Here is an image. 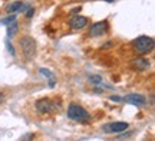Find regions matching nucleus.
<instances>
[{
    "label": "nucleus",
    "instance_id": "obj_9",
    "mask_svg": "<svg viewBox=\"0 0 155 141\" xmlns=\"http://www.w3.org/2000/svg\"><path fill=\"white\" fill-rule=\"evenodd\" d=\"M124 101L129 102V104H132V105H137V107H142L147 104V98L144 95H141V94H129L124 98Z\"/></svg>",
    "mask_w": 155,
    "mask_h": 141
},
{
    "label": "nucleus",
    "instance_id": "obj_10",
    "mask_svg": "<svg viewBox=\"0 0 155 141\" xmlns=\"http://www.w3.org/2000/svg\"><path fill=\"white\" fill-rule=\"evenodd\" d=\"M22 7H23L22 2H13V3H10V5L7 6V12L9 13H15V12L22 10Z\"/></svg>",
    "mask_w": 155,
    "mask_h": 141
},
{
    "label": "nucleus",
    "instance_id": "obj_6",
    "mask_svg": "<svg viewBox=\"0 0 155 141\" xmlns=\"http://www.w3.org/2000/svg\"><path fill=\"white\" fill-rule=\"evenodd\" d=\"M108 28H109V25H108L106 20L94 23V25L91 26V29H89V36H101V35L106 33Z\"/></svg>",
    "mask_w": 155,
    "mask_h": 141
},
{
    "label": "nucleus",
    "instance_id": "obj_17",
    "mask_svg": "<svg viewBox=\"0 0 155 141\" xmlns=\"http://www.w3.org/2000/svg\"><path fill=\"white\" fill-rule=\"evenodd\" d=\"M33 13H35V9H32V7L28 9V12H26V17H32L33 16Z\"/></svg>",
    "mask_w": 155,
    "mask_h": 141
},
{
    "label": "nucleus",
    "instance_id": "obj_8",
    "mask_svg": "<svg viewBox=\"0 0 155 141\" xmlns=\"http://www.w3.org/2000/svg\"><path fill=\"white\" fill-rule=\"evenodd\" d=\"M131 68L137 69V71H147V69L150 68V61L142 56L134 58L132 61H131Z\"/></svg>",
    "mask_w": 155,
    "mask_h": 141
},
{
    "label": "nucleus",
    "instance_id": "obj_2",
    "mask_svg": "<svg viewBox=\"0 0 155 141\" xmlns=\"http://www.w3.org/2000/svg\"><path fill=\"white\" fill-rule=\"evenodd\" d=\"M132 46L137 53L145 55V53H150L154 49V39L150 36H139L132 42Z\"/></svg>",
    "mask_w": 155,
    "mask_h": 141
},
{
    "label": "nucleus",
    "instance_id": "obj_15",
    "mask_svg": "<svg viewBox=\"0 0 155 141\" xmlns=\"http://www.w3.org/2000/svg\"><path fill=\"white\" fill-rule=\"evenodd\" d=\"M6 45H7V49H9V52L12 53V56H15V55H16V52H15V48L12 46V43H9V42H6Z\"/></svg>",
    "mask_w": 155,
    "mask_h": 141
},
{
    "label": "nucleus",
    "instance_id": "obj_1",
    "mask_svg": "<svg viewBox=\"0 0 155 141\" xmlns=\"http://www.w3.org/2000/svg\"><path fill=\"white\" fill-rule=\"evenodd\" d=\"M68 117L73 121H76V123H81V124H86L91 121V114L83 107L78 105L75 102H72L68 108Z\"/></svg>",
    "mask_w": 155,
    "mask_h": 141
},
{
    "label": "nucleus",
    "instance_id": "obj_18",
    "mask_svg": "<svg viewBox=\"0 0 155 141\" xmlns=\"http://www.w3.org/2000/svg\"><path fill=\"white\" fill-rule=\"evenodd\" d=\"M109 99H111V101H124V98H121V96H109Z\"/></svg>",
    "mask_w": 155,
    "mask_h": 141
},
{
    "label": "nucleus",
    "instance_id": "obj_7",
    "mask_svg": "<svg viewBox=\"0 0 155 141\" xmlns=\"http://www.w3.org/2000/svg\"><path fill=\"white\" fill-rule=\"evenodd\" d=\"M86 25H88V17L79 16V15L73 16L72 19L69 20V26H71V29H73V30H81V29H83Z\"/></svg>",
    "mask_w": 155,
    "mask_h": 141
},
{
    "label": "nucleus",
    "instance_id": "obj_5",
    "mask_svg": "<svg viewBox=\"0 0 155 141\" xmlns=\"http://www.w3.org/2000/svg\"><path fill=\"white\" fill-rule=\"evenodd\" d=\"M102 130L105 133H122V131L128 130V123L125 121H114V123H109V124H105L102 127Z\"/></svg>",
    "mask_w": 155,
    "mask_h": 141
},
{
    "label": "nucleus",
    "instance_id": "obj_12",
    "mask_svg": "<svg viewBox=\"0 0 155 141\" xmlns=\"http://www.w3.org/2000/svg\"><path fill=\"white\" fill-rule=\"evenodd\" d=\"M39 72L42 73V75H45V76H48V78L50 79V82H49L50 86H53V85H55V81H53V79H55V76H53V73L50 72V71H48V69H43V68H40V69H39Z\"/></svg>",
    "mask_w": 155,
    "mask_h": 141
},
{
    "label": "nucleus",
    "instance_id": "obj_4",
    "mask_svg": "<svg viewBox=\"0 0 155 141\" xmlns=\"http://www.w3.org/2000/svg\"><path fill=\"white\" fill-rule=\"evenodd\" d=\"M19 43H20V49H22L23 55H25L26 59L35 58V53H36V42H35L33 38L23 36L22 39L19 40Z\"/></svg>",
    "mask_w": 155,
    "mask_h": 141
},
{
    "label": "nucleus",
    "instance_id": "obj_3",
    "mask_svg": "<svg viewBox=\"0 0 155 141\" xmlns=\"http://www.w3.org/2000/svg\"><path fill=\"white\" fill-rule=\"evenodd\" d=\"M35 107H36V111L40 114H52L61 109V104L56 105V102L52 101L50 98H42V99L36 101Z\"/></svg>",
    "mask_w": 155,
    "mask_h": 141
},
{
    "label": "nucleus",
    "instance_id": "obj_16",
    "mask_svg": "<svg viewBox=\"0 0 155 141\" xmlns=\"http://www.w3.org/2000/svg\"><path fill=\"white\" fill-rule=\"evenodd\" d=\"M33 137H35V134H26L25 138H22V141H32L33 140Z\"/></svg>",
    "mask_w": 155,
    "mask_h": 141
},
{
    "label": "nucleus",
    "instance_id": "obj_11",
    "mask_svg": "<svg viewBox=\"0 0 155 141\" xmlns=\"http://www.w3.org/2000/svg\"><path fill=\"white\" fill-rule=\"evenodd\" d=\"M9 28H7V35L9 36H13V35L17 33V30H19V25H17L16 20H13V22L10 23V25H7Z\"/></svg>",
    "mask_w": 155,
    "mask_h": 141
},
{
    "label": "nucleus",
    "instance_id": "obj_19",
    "mask_svg": "<svg viewBox=\"0 0 155 141\" xmlns=\"http://www.w3.org/2000/svg\"><path fill=\"white\" fill-rule=\"evenodd\" d=\"M105 2H114V0H105Z\"/></svg>",
    "mask_w": 155,
    "mask_h": 141
},
{
    "label": "nucleus",
    "instance_id": "obj_20",
    "mask_svg": "<svg viewBox=\"0 0 155 141\" xmlns=\"http://www.w3.org/2000/svg\"><path fill=\"white\" fill-rule=\"evenodd\" d=\"M2 96H3V95H2V94H0V98H2Z\"/></svg>",
    "mask_w": 155,
    "mask_h": 141
},
{
    "label": "nucleus",
    "instance_id": "obj_14",
    "mask_svg": "<svg viewBox=\"0 0 155 141\" xmlns=\"http://www.w3.org/2000/svg\"><path fill=\"white\" fill-rule=\"evenodd\" d=\"M13 20H16V16H13V15H12V16H9V17H6V19H3V20H2L0 23H2V25H10Z\"/></svg>",
    "mask_w": 155,
    "mask_h": 141
},
{
    "label": "nucleus",
    "instance_id": "obj_13",
    "mask_svg": "<svg viewBox=\"0 0 155 141\" xmlns=\"http://www.w3.org/2000/svg\"><path fill=\"white\" fill-rule=\"evenodd\" d=\"M89 81L95 85H102V82H104L102 76H99V75H92V76H89Z\"/></svg>",
    "mask_w": 155,
    "mask_h": 141
}]
</instances>
